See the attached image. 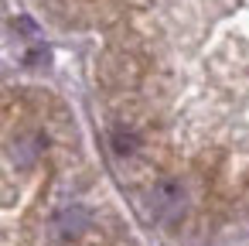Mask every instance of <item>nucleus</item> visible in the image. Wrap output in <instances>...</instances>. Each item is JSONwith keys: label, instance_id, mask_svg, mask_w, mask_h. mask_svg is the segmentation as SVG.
Returning <instances> with one entry per match:
<instances>
[{"label": "nucleus", "instance_id": "nucleus-1", "mask_svg": "<svg viewBox=\"0 0 249 246\" xmlns=\"http://www.w3.org/2000/svg\"><path fill=\"white\" fill-rule=\"evenodd\" d=\"M181 208H184V188H181L178 181H160V185L154 188V195H150V212H154V219L171 222L174 215H181Z\"/></svg>", "mask_w": 249, "mask_h": 246}, {"label": "nucleus", "instance_id": "nucleus-2", "mask_svg": "<svg viewBox=\"0 0 249 246\" xmlns=\"http://www.w3.org/2000/svg\"><path fill=\"white\" fill-rule=\"evenodd\" d=\"M113 144H116V154H133L137 151V137L133 133H123V130H116Z\"/></svg>", "mask_w": 249, "mask_h": 246}]
</instances>
